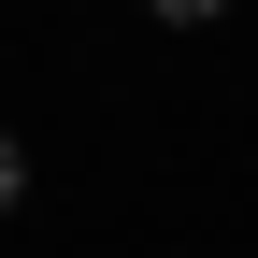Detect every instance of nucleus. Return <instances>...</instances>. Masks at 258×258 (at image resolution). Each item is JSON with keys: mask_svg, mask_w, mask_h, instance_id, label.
I'll use <instances>...</instances> for the list:
<instances>
[{"mask_svg": "<svg viewBox=\"0 0 258 258\" xmlns=\"http://www.w3.org/2000/svg\"><path fill=\"white\" fill-rule=\"evenodd\" d=\"M15 201H29V144L0 129V215H15Z\"/></svg>", "mask_w": 258, "mask_h": 258, "instance_id": "obj_1", "label": "nucleus"}, {"mask_svg": "<svg viewBox=\"0 0 258 258\" xmlns=\"http://www.w3.org/2000/svg\"><path fill=\"white\" fill-rule=\"evenodd\" d=\"M144 15H158V29H201V15H230V0H144Z\"/></svg>", "mask_w": 258, "mask_h": 258, "instance_id": "obj_2", "label": "nucleus"}]
</instances>
